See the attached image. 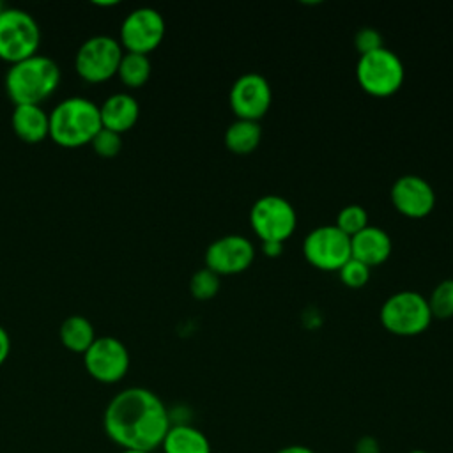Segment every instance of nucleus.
Returning a JSON list of instances; mask_svg holds the SVG:
<instances>
[{"label": "nucleus", "mask_w": 453, "mask_h": 453, "mask_svg": "<svg viewBox=\"0 0 453 453\" xmlns=\"http://www.w3.org/2000/svg\"><path fill=\"white\" fill-rule=\"evenodd\" d=\"M9 352H11V338H9V333L0 326V366L7 359Z\"/></svg>", "instance_id": "nucleus-30"}, {"label": "nucleus", "mask_w": 453, "mask_h": 453, "mask_svg": "<svg viewBox=\"0 0 453 453\" xmlns=\"http://www.w3.org/2000/svg\"><path fill=\"white\" fill-rule=\"evenodd\" d=\"M4 9H5V5L0 2V14H2V11H4Z\"/></svg>", "instance_id": "nucleus-34"}, {"label": "nucleus", "mask_w": 453, "mask_h": 453, "mask_svg": "<svg viewBox=\"0 0 453 453\" xmlns=\"http://www.w3.org/2000/svg\"><path fill=\"white\" fill-rule=\"evenodd\" d=\"M379 319L382 327L396 336H416L428 329L434 317L423 294L400 290L382 303Z\"/></svg>", "instance_id": "nucleus-4"}, {"label": "nucleus", "mask_w": 453, "mask_h": 453, "mask_svg": "<svg viewBox=\"0 0 453 453\" xmlns=\"http://www.w3.org/2000/svg\"><path fill=\"white\" fill-rule=\"evenodd\" d=\"M150 71H152V64L149 60V55L124 51L119 64L117 76L126 87L138 88L147 83V80L150 78Z\"/></svg>", "instance_id": "nucleus-21"}, {"label": "nucleus", "mask_w": 453, "mask_h": 453, "mask_svg": "<svg viewBox=\"0 0 453 453\" xmlns=\"http://www.w3.org/2000/svg\"><path fill=\"white\" fill-rule=\"evenodd\" d=\"M99 113L104 129L122 134L138 122L140 104L131 94L119 92L103 101V104L99 106Z\"/></svg>", "instance_id": "nucleus-16"}, {"label": "nucleus", "mask_w": 453, "mask_h": 453, "mask_svg": "<svg viewBox=\"0 0 453 453\" xmlns=\"http://www.w3.org/2000/svg\"><path fill=\"white\" fill-rule=\"evenodd\" d=\"M250 225L262 242H285L297 226V214L287 198L264 195L257 198L250 209Z\"/></svg>", "instance_id": "nucleus-8"}, {"label": "nucleus", "mask_w": 453, "mask_h": 453, "mask_svg": "<svg viewBox=\"0 0 453 453\" xmlns=\"http://www.w3.org/2000/svg\"><path fill=\"white\" fill-rule=\"evenodd\" d=\"M276 453H315V451L308 446H303V444H290V446L280 448Z\"/></svg>", "instance_id": "nucleus-31"}, {"label": "nucleus", "mask_w": 453, "mask_h": 453, "mask_svg": "<svg viewBox=\"0 0 453 453\" xmlns=\"http://www.w3.org/2000/svg\"><path fill=\"white\" fill-rule=\"evenodd\" d=\"M368 225H370L368 223V212L359 203H349V205L342 207L338 216H336V223H334V226L340 228L349 237L359 234Z\"/></svg>", "instance_id": "nucleus-23"}, {"label": "nucleus", "mask_w": 453, "mask_h": 453, "mask_svg": "<svg viewBox=\"0 0 453 453\" xmlns=\"http://www.w3.org/2000/svg\"><path fill=\"white\" fill-rule=\"evenodd\" d=\"M124 50L111 35H92L83 41L74 57V69L80 78L101 83L113 78L119 71Z\"/></svg>", "instance_id": "nucleus-7"}, {"label": "nucleus", "mask_w": 453, "mask_h": 453, "mask_svg": "<svg viewBox=\"0 0 453 453\" xmlns=\"http://www.w3.org/2000/svg\"><path fill=\"white\" fill-rule=\"evenodd\" d=\"M354 453H380L379 441L372 435H363L354 446Z\"/></svg>", "instance_id": "nucleus-28"}, {"label": "nucleus", "mask_w": 453, "mask_h": 453, "mask_svg": "<svg viewBox=\"0 0 453 453\" xmlns=\"http://www.w3.org/2000/svg\"><path fill=\"white\" fill-rule=\"evenodd\" d=\"M219 278L214 271L202 267L189 280V292L198 301H209L219 292Z\"/></svg>", "instance_id": "nucleus-24"}, {"label": "nucleus", "mask_w": 453, "mask_h": 453, "mask_svg": "<svg viewBox=\"0 0 453 453\" xmlns=\"http://www.w3.org/2000/svg\"><path fill=\"white\" fill-rule=\"evenodd\" d=\"M58 83V64L39 53L12 64L5 74V92L14 106L41 104L57 90Z\"/></svg>", "instance_id": "nucleus-3"}, {"label": "nucleus", "mask_w": 453, "mask_h": 453, "mask_svg": "<svg viewBox=\"0 0 453 453\" xmlns=\"http://www.w3.org/2000/svg\"><path fill=\"white\" fill-rule=\"evenodd\" d=\"M273 90L260 73H244L230 87L228 103L237 119L258 122L271 108Z\"/></svg>", "instance_id": "nucleus-12"}, {"label": "nucleus", "mask_w": 453, "mask_h": 453, "mask_svg": "<svg viewBox=\"0 0 453 453\" xmlns=\"http://www.w3.org/2000/svg\"><path fill=\"white\" fill-rule=\"evenodd\" d=\"M370 274H372V269L366 264H363L352 257L338 269V276H340L342 283L349 288L365 287L370 280Z\"/></svg>", "instance_id": "nucleus-25"}, {"label": "nucleus", "mask_w": 453, "mask_h": 453, "mask_svg": "<svg viewBox=\"0 0 453 453\" xmlns=\"http://www.w3.org/2000/svg\"><path fill=\"white\" fill-rule=\"evenodd\" d=\"M262 251L265 257L269 258H274V257H280L283 253V242H278V241H264L262 242Z\"/></svg>", "instance_id": "nucleus-29"}, {"label": "nucleus", "mask_w": 453, "mask_h": 453, "mask_svg": "<svg viewBox=\"0 0 453 453\" xmlns=\"http://www.w3.org/2000/svg\"><path fill=\"white\" fill-rule=\"evenodd\" d=\"M262 142V127L255 120L235 119L225 131V145L230 152L246 156L251 154Z\"/></svg>", "instance_id": "nucleus-19"}, {"label": "nucleus", "mask_w": 453, "mask_h": 453, "mask_svg": "<svg viewBox=\"0 0 453 453\" xmlns=\"http://www.w3.org/2000/svg\"><path fill=\"white\" fill-rule=\"evenodd\" d=\"M303 255L320 271H338L350 258V237L334 225H320L303 241Z\"/></svg>", "instance_id": "nucleus-9"}, {"label": "nucleus", "mask_w": 453, "mask_h": 453, "mask_svg": "<svg viewBox=\"0 0 453 453\" xmlns=\"http://www.w3.org/2000/svg\"><path fill=\"white\" fill-rule=\"evenodd\" d=\"M389 198L393 207L411 219L426 218L435 207V191L432 184L414 173L398 177L389 189Z\"/></svg>", "instance_id": "nucleus-14"}, {"label": "nucleus", "mask_w": 453, "mask_h": 453, "mask_svg": "<svg viewBox=\"0 0 453 453\" xmlns=\"http://www.w3.org/2000/svg\"><path fill=\"white\" fill-rule=\"evenodd\" d=\"M356 80L366 94L389 97L402 88L405 67L402 58L384 46L359 57L356 64Z\"/></svg>", "instance_id": "nucleus-5"}, {"label": "nucleus", "mask_w": 453, "mask_h": 453, "mask_svg": "<svg viewBox=\"0 0 453 453\" xmlns=\"http://www.w3.org/2000/svg\"><path fill=\"white\" fill-rule=\"evenodd\" d=\"M165 30V19L159 11L152 7H138L124 18L119 42L124 51L149 55L161 44Z\"/></svg>", "instance_id": "nucleus-10"}, {"label": "nucleus", "mask_w": 453, "mask_h": 453, "mask_svg": "<svg viewBox=\"0 0 453 453\" xmlns=\"http://www.w3.org/2000/svg\"><path fill=\"white\" fill-rule=\"evenodd\" d=\"M432 317L451 319L453 317V278L439 281L426 297Z\"/></svg>", "instance_id": "nucleus-22"}, {"label": "nucleus", "mask_w": 453, "mask_h": 453, "mask_svg": "<svg viewBox=\"0 0 453 453\" xmlns=\"http://www.w3.org/2000/svg\"><path fill=\"white\" fill-rule=\"evenodd\" d=\"M58 334H60L62 345L78 354H85L87 349L97 338L90 320L81 315H71L64 319V322L60 324Z\"/></svg>", "instance_id": "nucleus-20"}, {"label": "nucleus", "mask_w": 453, "mask_h": 453, "mask_svg": "<svg viewBox=\"0 0 453 453\" xmlns=\"http://www.w3.org/2000/svg\"><path fill=\"white\" fill-rule=\"evenodd\" d=\"M103 426L122 449L152 453L161 448L172 421L166 405L154 391L133 386L119 391L108 402Z\"/></svg>", "instance_id": "nucleus-1"}, {"label": "nucleus", "mask_w": 453, "mask_h": 453, "mask_svg": "<svg viewBox=\"0 0 453 453\" xmlns=\"http://www.w3.org/2000/svg\"><path fill=\"white\" fill-rule=\"evenodd\" d=\"M101 127L99 106L81 96L65 97L50 113V138L65 149L90 143Z\"/></svg>", "instance_id": "nucleus-2"}, {"label": "nucleus", "mask_w": 453, "mask_h": 453, "mask_svg": "<svg viewBox=\"0 0 453 453\" xmlns=\"http://www.w3.org/2000/svg\"><path fill=\"white\" fill-rule=\"evenodd\" d=\"M85 370L92 379L103 384H113L124 379L129 370V350L115 336H99L83 354Z\"/></svg>", "instance_id": "nucleus-11"}, {"label": "nucleus", "mask_w": 453, "mask_h": 453, "mask_svg": "<svg viewBox=\"0 0 453 453\" xmlns=\"http://www.w3.org/2000/svg\"><path fill=\"white\" fill-rule=\"evenodd\" d=\"M90 145H92V149H94V152H96L97 156L110 159V157H115V156L120 152V149H122V138H120L119 133H113V131H110V129L101 127L99 133H97V134L94 136V140L90 142Z\"/></svg>", "instance_id": "nucleus-26"}, {"label": "nucleus", "mask_w": 453, "mask_h": 453, "mask_svg": "<svg viewBox=\"0 0 453 453\" xmlns=\"http://www.w3.org/2000/svg\"><path fill=\"white\" fill-rule=\"evenodd\" d=\"M354 46H356V50L359 51V57H361V55L372 53L379 48H384V39H382V34L377 28L363 27L354 35Z\"/></svg>", "instance_id": "nucleus-27"}, {"label": "nucleus", "mask_w": 453, "mask_h": 453, "mask_svg": "<svg viewBox=\"0 0 453 453\" xmlns=\"http://www.w3.org/2000/svg\"><path fill=\"white\" fill-rule=\"evenodd\" d=\"M12 131L25 143H39L50 136V113L41 104H18L11 117Z\"/></svg>", "instance_id": "nucleus-17"}, {"label": "nucleus", "mask_w": 453, "mask_h": 453, "mask_svg": "<svg viewBox=\"0 0 453 453\" xmlns=\"http://www.w3.org/2000/svg\"><path fill=\"white\" fill-rule=\"evenodd\" d=\"M41 28L23 9L5 7L0 14V58L11 65L37 55Z\"/></svg>", "instance_id": "nucleus-6"}, {"label": "nucleus", "mask_w": 453, "mask_h": 453, "mask_svg": "<svg viewBox=\"0 0 453 453\" xmlns=\"http://www.w3.org/2000/svg\"><path fill=\"white\" fill-rule=\"evenodd\" d=\"M163 453H211L207 435L193 425H172L161 442Z\"/></svg>", "instance_id": "nucleus-18"}, {"label": "nucleus", "mask_w": 453, "mask_h": 453, "mask_svg": "<svg viewBox=\"0 0 453 453\" xmlns=\"http://www.w3.org/2000/svg\"><path fill=\"white\" fill-rule=\"evenodd\" d=\"M205 267L218 276L239 274L250 269L255 260L253 242L239 234H228L214 239L203 255Z\"/></svg>", "instance_id": "nucleus-13"}, {"label": "nucleus", "mask_w": 453, "mask_h": 453, "mask_svg": "<svg viewBox=\"0 0 453 453\" xmlns=\"http://www.w3.org/2000/svg\"><path fill=\"white\" fill-rule=\"evenodd\" d=\"M120 453H149V451H138V449H122Z\"/></svg>", "instance_id": "nucleus-32"}, {"label": "nucleus", "mask_w": 453, "mask_h": 453, "mask_svg": "<svg viewBox=\"0 0 453 453\" xmlns=\"http://www.w3.org/2000/svg\"><path fill=\"white\" fill-rule=\"evenodd\" d=\"M393 250L389 234L375 225H368L350 237V257L366 264L370 269L384 264Z\"/></svg>", "instance_id": "nucleus-15"}, {"label": "nucleus", "mask_w": 453, "mask_h": 453, "mask_svg": "<svg viewBox=\"0 0 453 453\" xmlns=\"http://www.w3.org/2000/svg\"><path fill=\"white\" fill-rule=\"evenodd\" d=\"M407 453H428V451H425V449H411Z\"/></svg>", "instance_id": "nucleus-33"}]
</instances>
